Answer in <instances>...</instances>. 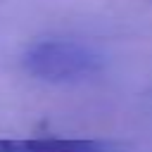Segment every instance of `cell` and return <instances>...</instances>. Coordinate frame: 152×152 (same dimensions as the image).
<instances>
[{"label":"cell","mask_w":152,"mask_h":152,"mask_svg":"<svg viewBox=\"0 0 152 152\" xmlns=\"http://www.w3.org/2000/svg\"><path fill=\"white\" fill-rule=\"evenodd\" d=\"M24 69L40 81L64 83V81H81L102 69V57L81 45L76 40H38L33 43L21 59Z\"/></svg>","instance_id":"6da1fadb"},{"label":"cell","mask_w":152,"mask_h":152,"mask_svg":"<svg viewBox=\"0 0 152 152\" xmlns=\"http://www.w3.org/2000/svg\"><path fill=\"white\" fill-rule=\"evenodd\" d=\"M21 152H112L107 142L83 138H28L19 140Z\"/></svg>","instance_id":"7a4b0ae2"},{"label":"cell","mask_w":152,"mask_h":152,"mask_svg":"<svg viewBox=\"0 0 152 152\" xmlns=\"http://www.w3.org/2000/svg\"><path fill=\"white\" fill-rule=\"evenodd\" d=\"M0 152H21L19 140H0Z\"/></svg>","instance_id":"3957f363"}]
</instances>
